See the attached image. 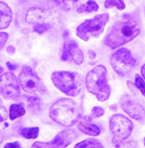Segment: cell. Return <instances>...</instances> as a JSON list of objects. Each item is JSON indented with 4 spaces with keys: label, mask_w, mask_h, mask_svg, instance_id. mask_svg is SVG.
Returning <instances> with one entry per match:
<instances>
[{
    "label": "cell",
    "mask_w": 145,
    "mask_h": 148,
    "mask_svg": "<svg viewBox=\"0 0 145 148\" xmlns=\"http://www.w3.org/2000/svg\"><path fill=\"white\" fill-rule=\"evenodd\" d=\"M111 27L105 38V44L110 49H117L133 40L140 32V21L135 16H126Z\"/></svg>",
    "instance_id": "obj_1"
},
{
    "label": "cell",
    "mask_w": 145,
    "mask_h": 148,
    "mask_svg": "<svg viewBox=\"0 0 145 148\" xmlns=\"http://www.w3.org/2000/svg\"><path fill=\"white\" fill-rule=\"evenodd\" d=\"M49 116L54 122L65 127L76 124L81 117L79 106L74 100L62 98L52 105L49 110Z\"/></svg>",
    "instance_id": "obj_2"
},
{
    "label": "cell",
    "mask_w": 145,
    "mask_h": 148,
    "mask_svg": "<svg viewBox=\"0 0 145 148\" xmlns=\"http://www.w3.org/2000/svg\"><path fill=\"white\" fill-rule=\"evenodd\" d=\"M87 90L98 98L99 101L105 102L109 98L111 89L107 83V69L105 66L99 65L93 68L86 76Z\"/></svg>",
    "instance_id": "obj_3"
},
{
    "label": "cell",
    "mask_w": 145,
    "mask_h": 148,
    "mask_svg": "<svg viewBox=\"0 0 145 148\" xmlns=\"http://www.w3.org/2000/svg\"><path fill=\"white\" fill-rule=\"evenodd\" d=\"M51 80L56 88L69 96H77L81 90V83L76 73L68 71L54 72L51 75Z\"/></svg>",
    "instance_id": "obj_4"
},
{
    "label": "cell",
    "mask_w": 145,
    "mask_h": 148,
    "mask_svg": "<svg viewBox=\"0 0 145 148\" xmlns=\"http://www.w3.org/2000/svg\"><path fill=\"white\" fill-rule=\"evenodd\" d=\"M109 19L107 13L101 14L91 19H86L77 28V36L83 41H89L92 38H97L102 34L107 22Z\"/></svg>",
    "instance_id": "obj_5"
},
{
    "label": "cell",
    "mask_w": 145,
    "mask_h": 148,
    "mask_svg": "<svg viewBox=\"0 0 145 148\" xmlns=\"http://www.w3.org/2000/svg\"><path fill=\"white\" fill-rule=\"evenodd\" d=\"M18 79L21 86L26 93L42 95L47 93L44 82L29 66L22 67Z\"/></svg>",
    "instance_id": "obj_6"
},
{
    "label": "cell",
    "mask_w": 145,
    "mask_h": 148,
    "mask_svg": "<svg viewBox=\"0 0 145 148\" xmlns=\"http://www.w3.org/2000/svg\"><path fill=\"white\" fill-rule=\"evenodd\" d=\"M109 128L112 134V142L116 145L131 135L133 124L127 117L121 114H114L109 119Z\"/></svg>",
    "instance_id": "obj_7"
},
{
    "label": "cell",
    "mask_w": 145,
    "mask_h": 148,
    "mask_svg": "<svg viewBox=\"0 0 145 148\" xmlns=\"http://www.w3.org/2000/svg\"><path fill=\"white\" fill-rule=\"evenodd\" d=\"M135 64L136 60L127 49H119L111 55V66L121 77H125L129 74Z\"/></svg>",
    "instance_id": "obj_8"
},
{
    "label": "cell",
    "mask_w": 145,
    "mask_h": 148,
    "mask_svg": "<svg viewBox=\"0 0 145 148\" xmlns=\"http://www.w3.org/2000/svg\"><path fill=\"white\" fill-rule=\"evenodd\" d=\"M0 89H1L2 97L7 100H14L21 94L18 79L12 73H5L1 75Z\"/></svg>",
    "instance_id": "obj_9"
},
{
    "label": "cell",
    "mask_w": 145,
    "mask_h": 148,
    "mask_svg": "<svg viewBox=\"0 0 145 148\" xmlns=\"http://www.w3.org/2000/svg\"><path fill=\"white\" fill-rule=\"evenodd\" d=\"M79 135L75 129H67L59 133L49 142H35L32 147H66L75 140Z\"/></svg>",
    "instance_id": "obj_10"
},
{
    "label": "cell",
    "mask_w": 145,
    "mask_h": 148,
    "mask_svg": "<svg viewBox=\"0 0 145 148\" xmlns=\"http://www.w3.org/2000/svg\"><path fill=\"white\" fill-rule=\"evenodd\" d=\"M61 60L63 61H72L77 65L82 64L84 60V55L81 49L79 47V45L75 41H67L64 44Z\"/></svg>",
    "instance_id": "obj_11"
},
{
    "label": "cell",
    "mask_w": 145,
    "mask_h": 148,
    "mask_svg": "<svg viewBox=\"0 0 145 148\" xmlns=\"http://www.w3.org/2000/svg\"><path fill=\"white\" fill-rule=\"evenodd\" d=\"M121 107L125 112L133 119L143 120L145 118V108L138 103L133 101L128 95H125L122 98Z\"/></svg>",
    "instance_id": "obj_12"
},
{
    "label": "cell",
    "mask_w": 145,
    "mask_h": 148,
    "mask_svg": "<svg viewBox=\"0 0 145 148\" xmlns=\"http://www.w3.org/2000/svg\"><path fill=\"white\" fill-rule=\"evenodd\" d=\"M51 16V13L47 10L42 8L32 7L27 11L26 21L30 24H38V22L44 21L46 19H49Z\"/></svg>",
    "instance_id": "obj_13"
},
{
    "label": "cell",
    "mask_w": 145,
    "mask_h": 148,
    "mask_svg": "<svg viewBox=\"0 0 145 148\" xmlns=\"http://www.w3.org/2000/svg\"><path fill=\"white\" fill-rule=\"evenodd\" d=\"M13 14L10 7L5 2H0V28L3 30L10 25L12 21Z\"/></svg>",
    "instance_id": "obj_14"
},
{
    "label": "cell",
    "mask_w": 145,
    "mask_h": 148,
    "mask_svg": "<svg viewBox=\"0 0 145 148\" xmlns=\"http://www.w3.org/2000/svg\"><path fill=\"white\" fill-rule=\"evenodd\" d=\"M77 127H79V129L81 131L83 134L88 135V136H97L100 135V133H101V130H100V128L98 126L92 124V123L85 121V120L80 121L79 123V125H77Z\"/></svg>",
    "instance_id": "obj_15"
},
{
    "label": "cell",
    "mask_w": 145,
    "mask_h": 148,
    "mask_svg": "<svg viewBox=\"0 0 145 148\" xmlns=\"http://www.w3.org/2000/svg\"><path fill=\"white\" fill-rule=\"evenodd\" d=\"M25 114V110L21 104H13L10 107V119L15 120Z\"/></svg>",
    "instance_id": "obj_16"
},
{
    "label": "cell",
    "mask_w": 145,
    "mask_h": 148,
    "mask_svg": "<svg viewBox=\"0 0 145 148\" xmlns=\"http://www.w3.org/2000/svg\"><path fill=\"white\" fill-rule=\"evenodd\" d=\"M99 10V5L97 4L94 0H88L86 3L82 4L81 6L79 7L77 12L79 13H93Z\"/></svg>",
    "instance_id": "obj_17"
},
{
    "label": "cell",
    "mask_w": 145,
    "mask_h": 148,
    "mask_svg": "<svg viewBox=\"0 0 145 148\" xmlns=\"http://www.w3.org/2000/svg\"><path fill=\"white\" fill-rule=\"evenodd\" d=\"M21 135L25 138L35 139L39 135V128H23V129L21 130Z\"/></svg>",
    "instance_id": "obj_18"
},
{
    "label": "cell",
    "mask_w": 145,
    "mask_h": 148,
    "mask_svg": "<svg viewBox=\"0 0 145 148\" xmlns=\"http://www.w3.org/2000/svg\"><path fill=\"white\" fill-rule=\"evenodd\" d=\"M105 8L109 9L112 7H117L118 10H124L126 5H125L124 0H105Z\"/></svg>",
    "instance_id": "obj_19"
},
{
    "label": "cell",
    "mask_w": 145,
    "mask_h": 148,
    "mask_svg": "<svg viewBox=\"0 0 145 148\" xmlns=\"http://www.w3.org/2000/svg\"><path fill=\"white\" fill-rule=\"evenodd\" d=\"M76 147H103V144L96 139H85L76 144Z\"/></svg>",
    "instance_id": "obj_20"
},
{
    "label": "cell",
    "mask_w": 145,
    "mask_h": 148,
    "mask_svg": "<svg viewBox=\"0 0 145 148\" xmlns=\"http://www.w3.org/2000/svg\"><path fill=\"white\" fill-rule=\"evenodd\" d=\"M135 83L136 87L138 88V90L141 92V94L143 95V96H145V82L139 75H135Z\"/></svg>",
    "instance_id": "obj_21"
},
{
    "label": "cell",
    "mask_w": 145,
    "mask_h": 148,
    "mask_svg": "<svg viewBox=\"0 0 145 148\" xmlns=\"http://www.w3.org/2000/svg\"><path fill=\"white\" fill-rule=\"evenodd\" d=\"M51 28V24L47 23H38L34 26V31L37 32L38 34H43L44 32H46L47 30Z\"/></svg>",
    "instance_id": "obj_22"
},
{
    "label": "cell",
    "mask_w": 145,
    "mask_h": 148,
    "mask_svg": "<svg viewBox=\"0 0 145 148\" xmlns=\"http://www.w3.org/2000/svg\"><path fill=\"white\" fill-rule=\"evenodd\" d=\"M28 102H29V107L33 110V108H38L39 105L41 103V100L38 97H30L28 99Z\"/></svg>",
    "instance_id": "obj_23"
},
{
    "label": "cell",
    "mask_w": 145,
    "mask_h": 148,
    "mask_svg": "<svg viewBox=\"0 0 145 148\" xmlns=\"http://www.w3.org/2000/svg\"><path fill=\"white\" fill-rule=\"evenodd\" d=\"M104 113L105 110L101 107H94L92 110V116L93 117H101L102 115H104Z\"/></svg>",
    "instance_id": "obj_24"
},
{
    "label": "cell",
    "mask_w": 145,
    "mask_h": 148,
    "mask_svg": "<svg viewBox=\"0 0 145 148\" xmlns=\"http://www.w3.org/2000/svg\"><path fill=\"white\" fill-rule=\"evenodd\" d=\"M7 39H8V34L5 32H1L0 33V47H4L5 44L7 42Z\"/></svg>",
    "instance_id": "obj_25"
},
{
    "label": "cell",
    "mask_w": 145,
    "mask_h": 148,
    "mask_svg": "<svg viewBox=\"0 0 145 148\" xmlns=\"http://www.w3.org/2000/svg\"><path fill=\"white\" fill-rule=\"evenodd\" d=\"M0 117H1V118H0V121L1 122L5 121L7 118V110L3 106L1 107V110H0Z\"/></svg>",
    "instance_id": "obj_26"
},
{
    "label": "cell",
    "mask_w": 145,
    "mask_h": 148,
    "mask_svg": "<svg viewBox=\"0 0 145 148\" xmlns=\"http://www.w3.org/2000/svg\"><path fill=\"white\" fill-rule=\"evenodd\" d=\"M21 144L18 142H12V143H7L5 145V148H9V147H19Z\"/></svg>",
    "instance_id": "obj_27"
},
{
    "label": "cell",
    "mask_w": 145,
    "mask_h": 148,
    "mask_svg": "<svg viewBox=\"0 0 145 148\" xmlns=\"http://www.w3.org/2000/svg\"><path fill=\"white\" fill-rule=\"evenodd\" d=\"M7 52H8V53H10V54H14L16 52V49L13 46L8 47H7Z\"/></svg>",
    "instance_id": "obj_28"
},
{
    "label": "cell",
    "mask_w": 145,
    "mask_h": 148,
    "mask_svg": "<svg viewBox=\"0 0 145 148\" xmlns=\"http://www.w3.org/2000/svg\"><path fill=\"white\" fill-rule=\"evenodd\" d=\"M79 0H62V2L64 4L66 5H70V4H74V3H77Z\"/></svg>",
    "instance_id": "obj_29"
},
{
    "label": "cell",
    "mask_w": 145,
    "mask_h": 148,
    "mask_svg": "<svg viewBox=\"0 0 145 148\" xmlns=\"http://www.w3.org/2000/svg\"><path fill=\"white\" fill-rule=\"evenodd\" d=\"M7 67H8V69H9L10 71H15V70L16 69V66L13 65V64H11L10 62H7Z\"/></svg>",
    "instance_id": "obj_30"
},
{
    "label": "cell",
    "mask_w": 145,
    "mask_h": 148,
    "mask_svg": "<svg viewBox=\"0 0 145 148\" xmlns=\"http://www.w3.org/2000/svg\"><path fill=\"white\" fill-rule=\"evenodd\" d=\"M141 75H142V77L145 79V64L141 67Z\"/></svg>",
    "instance_id": "obj_31"
},
{
    "label": "cell",
    "mask_w": 145,
    "mask_h": 148,
    "mask_svg": "<svg viewBox=\"0 0 145 148\" xmlns=\"http://www.w3.org/2000/svg\"><path fill=\"white\" fill-rule=\"evenodd\" d=\"M89 54H90V57L91 58H95V55H96L93 51H89Z\"/></svg>",
    "instance_id": "obj_32"
},
{
    "label": "cell",
    "mask_w": 145,
    "mask_h": 148,
    "mask_svg": "<svg viewBox=\"0 0 145 148\" xmlns=\"http://www.w3.org/2000/svg\"><path fill=\"white\" fill-rule=\"evenodd\" d=\"M144 144H145V138H144Z\"/></svg>",
    "instance_id": "obj_33"
}]
</instances>
